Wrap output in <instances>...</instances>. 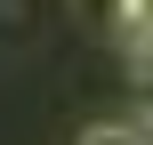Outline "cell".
<instances>
[{"label":"cell","mask_w":153,"mask_h":145,"mask_svg":"<svg viewBox=\"0 0 153 145\" xmlns=\"http://www.w3.org/2000/svg\"><path fill=\"white\" fill-rule=\"evenodd\" d=\"M81 145H153V121H97L81 129Z\"/></svg>","instance_id":"cell-1"},{"label":"cell","mask_w":153,"mask_h":145,"mask_svg":"<svg viewBox=\"0 0 153 145\" xmlns=\"http://www.w3.org/2000/svg\"><path fill=\"white\" fill-rule=\"evenodd\" d=\"M121 8H129V0H73V16H81V24H97V32H113V24H121Z\"/></svg>","instance_id":"cell-2"},{"label":"cell","mask_w":153,"mask_h":145,"mask_svg":"<svg viewBox=\"0 0 153 145\" xmlns=\"http://www.w3.org/2000/svg\"><path fill=\"white\" fill-rule=\"evenodd\" d=\"M137 89H145V113H153V65H137Z\"/></svg>","instance_id":"cell-3"}]
</instances>
